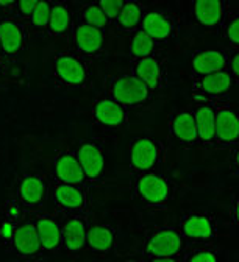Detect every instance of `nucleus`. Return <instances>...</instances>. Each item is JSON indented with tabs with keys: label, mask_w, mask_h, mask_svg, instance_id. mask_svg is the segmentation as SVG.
Returning a JSON list of instances; mask_svg holds the SVG:
<instances>
[{
	"label": "nucleus",
	"mask_w": 239,
	"mask_h": 262,
	"mask_svg": "<svg viewBox=\"0 0 239 262\" xmlns=\"http://www.w3.org/2000/svg\"><path fill=\"white\" fill-rule=\"evenodd\" d=\"M108 94L113 100H116L127 110L140 108L149 103L152 98V91L133 74L111 78L108 86Z\"/></svg>",
	"instance_id": "1"
},
{
	"label": "nucleus",
	"mask_w": 239,
	"mask_h": 262,
	"mask_svg": "<svg viewBox=\"0 0 239 262\" xmlns=\"http://www.w3.org/2000/svg\"><path fill=\"white\" fill-rule=\"evenodd\" d=\"M53 74L66 88H82L89 77V68L86 59L75 53H58L53 59Z\"/></svg>",
	"instance_id": "2"
},
{
	"label": "nucleus",
	"mask_w": 239,
	"mask_h": 262,
	"mask_svg": "<svg viewBox=\"0 0 239 262\" xmlns=\"http://www.w3.org/2000/svg\"><path fill=\"white\" fill-rule=\"evenodd\" d=\"M185 247V237L178 229L174 228H161L152 233L146 244L144 253L150 259L156 257H177Z\"/></svg>",
	"instance_id": "3"
},
{
	"label": "nucleus",
	"mask_w": 239,
	"mask_h": 262,
	"mask_svg": "<svg viewBox=\"0 0 239 262\" xmlns=\"http://www.w3.org/2000/svg\"><path fill=\"white\" fill-rule=\"evenodd\" d=\"M52 203L58 212L67 214H85L88 209V193L86 187L56 183L49 190Z\"/></svg>",
	"instance_id": "4"
},
{
	"label": "nucleus",
	"mask_w": 239,
	"mask_h": 262,
	"mask_svg": "<svg viewBox=\"0 0 239 262\" xmlns=\"http://www.w3.org/2000/svg\"><path fill=\"white\" fill-rule=\"evenodd\" d=\"M50 186L41 175H24L17 183V202L27 211H41L49 196Z\"/></svg>",
	"instance_id": "5"
},
{
	"label": "nucleus",
	"mask_w": 239,
	"mask_h": 262,
	"mask_svg": "<svg viewBox=\"0 0 239 262\" xmlns=\"http://www.w3.org/2000/svg\"><path fill=\"white\" fill-rule=\"evenodd\" d=\"M72 46L74 53L80 58H95L105 47V31L94 27H89L83 22H74L72 27Z\"/></svg>",
	"instance_id": "6"
},
{
	"label": "nucleus",
	"mask_w": 239,
	"mask_h": 262,
	"mask_svg": "<svg viewBox=\"0 0 239 262\" xmlns=\"http://www.w3.org/2000/svg\"><path fill=\"white\" fill-rule=\"evenodd\" d=\"M163 145L152 138H136L130 144V166L134 172H152L160 162Z\"/></svg>",
	"instance_id": "7"
},
{
	"label": "nucleus",
	"mask_w": 239,
	"mask_h": 262,
	"mask_svg": "<svg viewBox=\"0 0 239 262\" xmlns=\"http://www.w3.org/2000/svg\"><path fill=\"white\" fill-rule=\"evenodd\" d=\"M134 189L140 199L150 206H161L170 199L169 181L155 172L140 173V177L136 178Z\"/></svg>",
	"instance_id": "8"
},
{
	"label": "nucleus",
	"mask_w": 239,
	"mask_h": 262,
	"mask_svg": "<svg viewBox=\"0 0 239 262\" xmlns=\"http://www.w3.org/2000/svg\"><path fill=\"white\" fill-rule=\"evenodd\" d=\"M27 44V31L22 20L13 17L0 19V46L4 58L19 56Z\"/></svg>",
	"instance_id": "9"
},
{
	"label": "nucleus",
	"mask_w": 239,
	"mask_h": 262,
	"mask_svg": "<svg viewBox=\"0 0 239 262\" xmlns=\"http://www.w3.org/2000/svg\"><path fill=\"white\" fill-rule=\"evenodd\" d=\"M75 156L82 166L88 183L98 181L105 173V155L102 145L95 141H85L78 145Z\"/></svg>",
	"instance_id": "10"
},
{
	"label": "nucleus",
	"mask_w": 239,
	"mask_h": 262,
	"mask_svg": "<svg viewBox=\"0 0 239 262\" xmlns=\"http://www.w3.org/2000/svg\"><path fill=\"white\" fill-rule=\"evenodd\" d=\"M89 220L85 214H67L61 220L63 250L69 253H80L86 248V234Z\"/></svg>",
	"instance_id": "11"
},
{
	"label": "nucleus",
	"mask_w": 239,
	"mask_h": 262,
	"mask_svg": "<svg viewBox=\"0 0 239 262\" xmlns=\"http://www.w3.org/2000/svg\"><path fill=\"white\" fill-rule=\"evenodd\" d=\"M10 247L21 257H25V259L36 257L43 251V245L36 231L35 222L22 220L21 223H17Z\"/></svg>",
	"instance_id": "12"
},
{
	"label": "nucleus",
	"mask_w": 239,
	"mask_h": 262,
	"mask_svg": "<svg viewBox=\"0 0 239 262\" xmlns=\"http://www.w3.org/2000/svg\"><path fill=\"white\" fill-rule=\"evenodd\" d=\"M92 117L104 128H122L128 122V110L107 95L95 100L92 105Z\"/></svg>",
	"instance_id": "13"
},
{
	"label": "nucleus",
	"mask_w": 239,
	"mask_h": 262,
	"mask_svg": "<svg viewBox=\"0 0 239 262\" xmlns=\"http://www.w3.org/2000/svg\"><path fill=\"white\" fill-rule=\"evenodd\" d=\"M140 28L156 44H164L174 38L177 22L172 16H169L166 13L149 11L144 14Z\"/></svg>",
	"instance_id": "14"
},
{
	"label": "nucleus",
	"mask_w": 239,
	"mask_h": 262,
	"mask_svg": "<svg viewBox=\"0 0 239 262\" xmlns=\"http://www.w3.org/2000/svg\"><path fill=\"white\" fill-rule=\"evenodd\" d=\"M53 177L56 183L86 187V178L75 151H61L53 162Z\"/></svg>",
	"instance_id": "15"
},
{
	"label": "nucleus",
	"mask_w": 239,
	"mask_h": 262,
	"mask_svg": "<svg viewBox=\"0 0 239 262\" xmlns=\"http://www.w3.org/2000/svg\"><path fill=\"white\" fill-rule=\"evenodd\" d=\"M182 236L192 242L208 244L216 239V226L213 220L205 214H191L180 223Z\"/></svg>",
	"instance_id": "16"
},
{
	"label": "nucleus",
	"mask_w": 239,
	"mask_h": 262,
	"mask_svg": "<svg viewBox=\"0 0 239 262\" xmlns=\"http://www.w3.org/2000/svg\"><path fill=\"white\" fill-rule=\"evenodd\" d=\"M43 245V250L50 253H58L63 250V231L61 220L50 214H38L33 220Z\"/></svg>",
	"instance_id": "17"
},
{
	"label": "nucleus",
	"mask_w": 239,
	"mask_h": 262,
	"mask_svg": "<svg viewBox=\"0 0 239 262\" xmlns=\"http://www.w3.org/2000/svg\"><path fill=\"white\" fill-rule=\"evenodd\" d=\"M227 68H228V56L217 49L197 52L191 59V69L197 78L227 71Z\"/></svg>",
	"instance_id": "18"
},
{
	"label": "nucleus",
	"mask_w": 239,
	"mask_h": 262,
	"mask_svg": "<svg viewBox=\"0 0 239 262\" xmlns=\"http://www.w3.org/2000/svg\"><path fill=\"white\" fill-rule=\"evenodd\" d=\"M214 141L221 144H234L239 141V113L224 106L216 110Z\"/></svg>",
	"instance_id": "19"
},
{
	"label": "nucleus",
	"mask_w": 239,
	"mask_h": 262,
	"mask_svg": "<svg viewBox=\"0 0 239 262\" xmlns=\"http://www.w3.org/2000/svg\"><path fill=\"white\" fill-rule=\"evenodd\" d=\"M131 74L143 81L152 92L161 89L163 86V68L155 55L133 61Z\"/></svg>",
	"instance_id": "20"
},
{
	"label": "nucleus",
	"mask_w": 239,
	"mask_h": 262,
	"mask_svg": "<svg viewBox=\"0 0 239 262\" xmlns=\"http://www.w3.org/2000/svg\"><path fill=\"white\" fill-rule=\"evenodd\" d=\"M116 229L111 225H89L86 234V248L97 254H107L114 248Z\"/></svg>",
	"instance_id": "21"
},
{
	"label": "nucleus",
	"mask_w": 239,
	"mask_h": 262,
	"mask_svg": "<svg viewBox=\"0 0 239 262\" xmlns=\"http://www.w3.org/2000/svg\"><path fill=\"white\" fill-rule=\"evenodd\" d=\"M170 135L182 144H195L198 141L197 125L192 111H178L170 117Z\"/></svg>",
	"instance_id": "22"
},
{
	"label": "nucleus",
	"mask_w": 239,
	"mask_h": 262,
	"mask_svg": "<svg viewBox=\"0 0 239 262\" xmlns=\"http://www.w3.org/2000/svg\"><path fill=\"white\" fill-rule=\"evenodd\" d=\"M195 20L207 27L214 28L219 27L225 16V4L221 0H197L192 5Z\"/></svg>",
	"instance_id": "23"
},
{
	"label": "nucleus",
	"mask_w": 239,
	"mask_h": 262,
	"mask_svg": "<svg viewBox=\"0 0 239 262\" xmlns=\"http://www.w3.org/2000/svg\"><path fill=\"white\" fill-rule=\"evenodd\" d=\"M234 78L228 71L211 74L207 77H198L194 88L203 97H221L233 88Z\"/></svg>",
	"instance_id": "24"
},
{
	"label": "nucleus",
	"mask_w": 239,
	"mask_h": 262,
	"mask_svg": "<svg viewBox=\"0 0 239 262\" xmlns=\"http://www.w3.org/2000/svg\"><path fill=\"white\" fill-rule=\"evenodd\" d=\"M72 27H74V17H72V13H71L69 7H67V4H64V2L52 4L50 20L47 25L49 35L56 36V38L67 36L72 33Z\"/></svg>",
	"instance_id": "25"
},
{
	"label": "nucleus",
	"mask_w": 239,
	"mask_h": 262,
	"mask_svg": "<svg viewBox=\"0 0 239 262\" xmlns=\"http://www.w3.org/2000/svg\"><path fill=\"white\" fill-rule=\"evenodd\" d=\"M192 114L197 125L198 141L205 144L214 142V123H216V108L208 103H200L192 108Z\"/></svg>",
	"instance_id": "26"
},
{
	"label": "nucleus",
	"mask_w": 239,
	"mask_h": 262,
	"mask_svg": "<svg viewBox=\"0 0 239 262\" xmlns=\"http://www.w3.org/2000/svg\"><path fill=\"white\" fill-rule=\"evenodd\" d=\"M146 11L138 2H124V7L116 17V27L122 31H136L140 30Z\"/></svg>",
	"instance_id": "27"
},
{
	"label": "nucleus",
	"mask_w": 239,
	"mask_h": 262,
	"mask_svg": "<svg viewBox=\"0 0 239 262\" xmlns=\"http://www.w3.org/2000/svg\"><path fill=\"white\" fill-rule=\"evenodd\" d=\"M156 46L158 44L152 38H149L140 28V30L133 31V35L130 38V55H131L133 61L147 58V56H153Z\"/></svg>",
	"instance_id": "28"
},
{
	"label": "nucleus",
	"mask_w": 239,
	"mask_h": 262,
	"mask_svg": "<svg viewBox=\"0 0 239 262\" xmlns=\"http://www.w3.org/2000/svg\"><path fill=\"white\" fill-rule=\"evenodd\" d=\"M80 22H83V24H86L89 27L98 28V30H104V31L110 25L108 17L104 14V11L100 10L97 2L88 4V5L83 7V10L80 11Z\"/></svg>",
	"instance_id": "29"
},
{
	"label": "nucleus",
	"mask_w": 239,
	"mask_h": 262,
	"mask_svg": "<svg viewBox=\"0 0 239 262\" xmlns=\"http://www.w3.org/2000/svg\"><path fill=\"white\" fill-rule=\"evenodd\" d=\"M50 10H52V4L50 2H39L35 8V11L31 13L28 22L33 28L38 30H47L49 20H50Z\"/></svg>",
	"instance_id": "30"
},
{
	"label": "nucleus",
	"mask_w": 239,
	"mask_h": 262,
	"mask_svg": "<svg viewBox=\"0 0 239 262\" xmlns=\"http://www.w3.org/2000/svg\"><path fill=\"white\" fill-rule=\"evenodd\" d=\"M38 5V0H19L16 2V7H14V17L19 19V20H28L31 13L35 11Z\"/></svg>",
	"instance_id": "31"
},
{
	"label": "nucleus",
	"mask_w": 239,
	"mask_h": 262,
	"mask_svg": "<svg viewBox=\"0 0 239 262\" xmlns=\"http://www.w3.org/2000/svg\"><path fill=\"white\" fill-rule=\"evenodd\" d=\"M100 10L104 11V14L108 17L110 22H114L116 17L119 16L122 7H124V2L122 0H100V2H97Z\"/></svg>",
	"instance_id": "32"
},
{
	"label": "nucleus",
	"mask_w": 239,
	"mask_h": 262,
	"mask_svg": "<svg viewBox=\"0 0 239 262\" xmlns=\"http://www.w3.org/2000/svg\"><path fill=\"white\" fill-rule=\"evenodd\" d=\"M4 217L13 220L14 223H21L25 217V209L17 200H8L5 205V215Z\"/></svg>",
	"instance_id": "33"
},
{
	"label": "nucleus",
	"mask_w": 239,
	"mask_h": 262,
	"mask_svg": "<svg viewBox=\"0 0 239 262\" xmlns=\"http://www.w3.org/2000/svg\"><path fill=\"white\" fill-rule=\"evenodd\" d=\"M16 226H17V223H14L13 220H10L7 217L0 219V242L10 245L13 241L14 231H16Z\"/></svg>",
	"instance_id": "34"
},
{
	"label": "nucleus",
	"mask_w": 239,
	"mask_h": 262,
	"mask_svg": "<svg viewBox=\"0 0 239 262\" xmlns=\"http://www.w3.org/2000/svg\"><path fill=\"white\" fill-rule=\"evenodd\" d=\"M185 262H219V257L213 250H195L186 256Z\"/></svg>",
	"instance_id": "35"
},
{
	"label": "nucleus",
	"mask_w": 239,
	"mask_h": 262,
	"mask_svg": "<svg viewBox=\"0 0 239 262\" xmlns=\"http://www.w3.org/2000/svg\"><path fill=\"white\" fill-rule=\"evenodd\" d=\"M225 36L228 42L234 47H239V14L234 16L225 27Z\"/></svg>",
	"instance_id": "36"
},
{
	"label": "nucleus",
	"mask_w": 239,
	"mask_h": 262,
	"mask_svg": "<svg viewBox=\"0 0 239 262\" xmlns=\"http://www.w3.org/2000/svg\"><path fill=\"white\" fill-rule=\"evenodd\" d=\"M228 66H230V74L233 78H237L239 80V49L234 50L230 58H228Z\"/></svg>",
	"instance_id": "37"
},
{
	"label": "nucleus",
	"mask_w": 239,
	"mask_h": 262,
	"mask_svg": "<svg viewBox=\"0 0 239 262\" xmlns=\"http://www.w3.org/2000/svg\"><path fill=\"white\" fill-rule=\"evenodd\" d=\"M233 214H234V220L239 226V195H236L233 200Z\"/></svg>",
	"instance_id": "38"
},
{
	"label": "nucleus",
	"mask_w": 239,
	"mask_h": 262,
	"mask_svg": "<svg viewBox=\"0 0 239 262\" xmlns=\"http://www.w3.org/2000/svg\"><path fill=\"white\" fill-rule=\"evenodd\" d=\"M150 262H180L177 257H156V259H150Z\"/></svg>",
	"instance_id": "39"
},
{
	"label": "nucleus",
	"mask_w": 239,
	"mask_h": 262,
	"mask_svg": "<svg viewBox=\"0 0 239 262\" xmlns=\"http://www.w3.org/2000/svg\"><path fill=\"white\" fill-rule=\"evenodd\" d=\"M233 162H234V166L239 169V150L234 151V156H233Z\"/></svg>",
	"instance_id": "40"
},
{
	"label": "nucleus",
	"mask_w": 239,
	"mask_h": 262,
	"mask_svg": "<svg viewBox=\"0 0 239 262\" xmlns=\"http://www.w3.org/2000/svg\"><path fill=\"white\" fill-rule=\"evenodd\" d=\"M124 262H143V260H138V259H127Z\"/></svg>",
	"instance_id": "41"
},
{
	"label": "nucleus",
	"mask_w": 239,
	"mask_h": 262,
	"mask_svg": "<svg viewBox=\"0 0 239 262\" xmlns=\"http://www.w3.org/2000/svg\"><path fill=\"white\" fill-rule=\"evenodd\" d=\"M0 58H4V53H2V46H0Z\"/></svg>",
	"instance_id": "42"
},
{
	"label": "nucleus",
	"mask_w": 239,
	"mask_h": 262,
	"mask_svg": "<svg viewBox=\"0 0 239 262\" xmlns=\"http://www.w3.org/2000/svg\"><path fill=\"white\" fill-rule=\"evenodd\" d=\"M0 262H4V260H0Z\"/></svg>",
	"instance_id": "43"
}]
</instances>
